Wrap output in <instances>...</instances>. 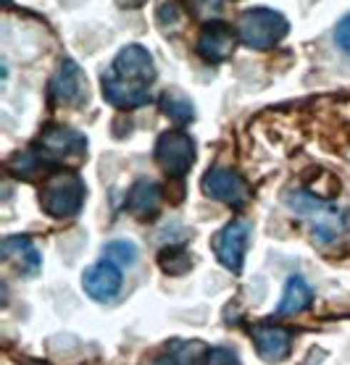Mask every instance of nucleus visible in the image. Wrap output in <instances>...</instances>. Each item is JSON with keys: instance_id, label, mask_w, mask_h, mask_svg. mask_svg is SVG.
<instances>
[{"instance_id": "obj_17", "label": "nucleus", "mask_w": 350, "mask_h": 365, "mask_svg": "<svg viewBox=\"0 0 350 365\" xmlns=\"http://www.w3.org/2000/svg\"><path fill=\"white\" fill-rule=\"evenodd\" d=\"M161 110H164V116H169L174 124H190L192 118H195V106H192V100L179 90L164 92V98H161Z\"/></svg>"}, {"instance_id": "obj_9", "label": "nucleus", "mask_w": 350, "mask_h": 365, "mask_svg": "<svg viewBox=\"0 0 350 365\" xmlns=\"http://www.w3.org/2000/svg\"><path fill=\"white\" fill-rule=\"evenodd\" d=\"M87 98V76L74 61H61L59 71L50 79V100L59 106H76Z\"/></svg>"}, {"instance_id": "obj_23", "label": "nucleus", "mask_w": 350, "mask_h": 365, "mask_svg": "<svg viewBox=\"0 0 350 365\" xmlns=\"http://www.w3.org/2000/svg\"><path fill=\"white\" fill-rule=\"evenodd\" d=\"M148 0H119V6L121 9H142Z\"/></svg>"}, {"instance_id": "obj_15", "label": "nucleus", "mask_w": 350, "mask_h": 365, "mask_svg": "<svg viewBox=\"0 0 350 365\" xmlns=\"http://www.w3.org/2000/svg\"><path fill=\"white\" fill-rule=\"evenodd\" d=\"M161 207V187L150 179H137L126 195V210L137 218H153Z\"/></svg>"}, {"instance_id": "obj_4", "label": "nucleus", "mask_w": 350, "mask_h": 365, "mask_svg": "<svg viewBox=\"0 0 350 365\" xmlns=\"http://www.w3.org/2000/svg\"><path fill=\"white\" fill-rule=\"evenodd\" d=\"M290 32L287 19L271 9H248L237 21V37L253 50H269Z\"/></svg>"}, {"instance_id": "obj_18", "label": "nucleus", "mask_w": 350, "mask_h": 365, "mask_svg": "<svg viewBox=\"0 0 350 365\" xmlns=\"http://www.w3.org/2000/svg\"><path fill=\"white\" fill-rule=\"evenodd\" d=\"M103 257L119 268H132L137 263V245L129 240H114L103 247Z\"/></svg>"}, {"instance_id": "obj_12", "label": "nucleus", "mask_w": 350, "mask_h": 365, "mask_svg": "<svg viewBox=\"0 0 350 365\" xmlns=\"http://www.w3.org/2000/svg\"><path fill=\"white\" fill-rule=\"evenodd\" d=\"M0 255H3L6 263H11V266L16 268L19 274H24L26 279H32V276L40 274L42 255H40V250L34 247V242L29 240V237H21V234L6 237L3 245H0Z\"/></svg>"}, {"instance_id": "obj_11", "label": "nucleus", "mask_w": 350, "mask_h": 365, "mask_svg": "<svg viewBox=\"0 0 350 365\" xmlns=\"http://www.w3.org/2000/svg\"><path fill=\"white\" fill-rule=\"evenodd\" d=\"M121 284H124L121 268L114 266L106 257L82 274V289L87 292L95 302H109V299H114L119 292H121Z\"/></svg>"}, {"instance_id": "obj_1", "label": "nucleus", "mask_w": 350, "mask_h": 365, "mask_svg": "<svg viewBox=\"0 0 350 365\" xmlns=\"http://www.w3.org/2000/svg\"><path fill=\"white\" fill-rule=\"evenodd\" d=\"M156 82V63L148 48L137 42L116 53L111 66L100 76L103 98L116 108H140L150 103V87Z\"/></svg>"}, {"instance_id": "obj_19", "label": "nucleus", "mask_w": 350, "mask_h": 365, "mask_svg": "<svg viewBox=\"0 0 350 365\" xmlns=\"http://www.w3.org/2000/svg\"><path fill=\"white\" fill-rule=\"evenodd\" d=\"M159 263H161V268H164L166 274L182 276L184 271H190V268H192V257L184 247H166V250H161Z\"/></svg>"}, {"instance_id": "obj_10", "label": "nucleus", "mask_w": 350, "mask_h": 365, "mask_svg": "<svg viewBox=\"0 0 350 365\" xmlns=\"http://www.w3.org/2000/svg\"><path fill=\"white\" fill-rule=\"evenodd\" d=\"M234 45H237V37H234L232 26L224 24V21H209L200 29L195 50H198V56L203 61L221 63L234 53Z\"/></svg>"}, {"instance_id": "obj_8", "label": "nucleus", "mask_w": 350, "mask_h": 365, "mask_svg": "<svg viewBox=\"0 0 350 365\" xmlns=\"http://www.w3.org/2000/svg\"><path fill=\"white\" fill-rule=\"evenodd\" d=\"M200 187H203V192L211 200H219V202H224L229 207L248 205L250 200L248 182L237 171H232V168H211L209 174L203 176Z\"/></svg>"}, {"instance_id": "obj_5", "label": "nucleus", "mask_w": 350, "mask_h": 365, "mask_svg": "<svg viewBox=\"0 0 350 365\" xmlns=\"http://www.w3.org/2000/svg\"><path fill=\"white\" fill-rule=\"evenodd\" d=\"M32 150L42 166H61V163H74L87 155V140L84 134L69 129V126H50L48 132L40 134V140L34 142Z\"/></svg>"}, {"instance_id": "obj_2", "label": "nucleus", "mask_w": 350, "mask_h": 365, "mask_svg": "<svg viewBox=\"0 0 350 365\" xmlns=\"http://www.w3.org/2000/svg\"><path fill=\"white\" fill-rule=\"evenodd\" d=\"M284 205L290 207L298 218H303L311 229V237L319 242V245H334L342 234L348 232L350 216L348 210L334 202H326V200L314 197L311 192L303 190H292L284 195Z\"/></svg>"}, {"instance_id": "obj_7", "label": "nucleus", "mask_w": 350, "mask_h": 365, "mask_svg": "<svg viewBox=\"0 0 350 365\" xmlns=\"http://www.w3.org/2000/svg\"><path fill=\"white\" fill-rule=\"evenodd\" d=\"M250 234H253V226L245 218H234L229 224L216 234L214 240V250H216L219 263L232 271V274H242V266H245V252H248L250 245Z\"/></svg>"}, {"instance_id": "obj_6", "label": "nucleus", "mask_w": 350, "mask_h": 365, "mask_svg": "<svg viewBox=\"0 0 350 365\" xmlns=\"http://www.w3.org/2000/svg\"><path fill=\"white\" fill-rule=\"evenodd\" d=\"M159 166L174 179H182L195 163V140L187 132H164L156 142Z\"/></svg>"}, {"instance_id": "obj_21", "label": "nucleus", "mask_w": 350, "mask_h": 365, "mask_svg": "<svg viewBox=\"0 0 350 365\" xmlns=\"http://www.w3.org/2000/svg\"><path fill=\"white\" fill-rule=\"evenodd\" d=\"M334 42H337V48H340L342 53L350 56V14H345V16L337 21V26H334Z\"/></svg>"}, {"instance_id": "obj_3", "label": "nucleus", "mask_w": 350, "mask_h": 365, "mask_svg": "<svg viewBox=\"0 0 350 365\" xmlns=\"http://www.w3.org/2000/svg\"><path fill=\"white\" fill-rule=\"evenodd\" d=\"M84 192H87V187H84L79 174L56 171L45 179V187H42V210L53 218H74L82 210Z\"/></svg>"}, {"instance_id": "obj_22", "label": "nucleus", "mask_w": 350, "mask_h": 365, "mask_svg": "<svg viewBox=\"0 0 350 365\" xmlns=\"http://www.w3.org/2000/svg\"><path fill=\"white\" fill-rule=\"evenodd\" d=\"M192 9L198 11V14H203V16H209V14H216L219 9H221V0H190Z\"/></svg>"}, {"instance_id": "obj_16", "label": "nucleus", "mask_w": 350, "mask_h": 365, "mask_svg": "<svg viewBox=\"0 0 350 365\" xmlns=\"http://www.w3.org/2000/svg\"><path fill=\"white\" fill-rule=\"evenodd\" d=\"M314 305V289L303 276H290L276 305V316H298Z\"/></svg>"}, {"instance_id": "obj_14", "label": "nucleus", "mask_w": 350, "mask_h": 365, "mask_svg": "<svg viewBox=\"0 0 350 365\" xmlns=\"http://www.w3.org/2000/svg\"><path fill=\"white\" fill-rule=\"evenodd\" d=\"M253 341H256V349L259 355L266 360V363H279L290 355L292 347V334L282 326H253Z\"/></svg>"}, {"instance_id": "obj_20", "label": "nucleus", "mask_w": 350, "mask_h": 365, "mask_svg": "<svg viewBox=\"0 0 350 365\" xmlns=\"http://www.w3.org/2000/svg\"><path fill=\"white\" fill-rule=\"evenodd\" d=\"M203 365H240V357L234 355L232 349L226 347H214L206 357V363Z\"/></svg>"}, {"instance_id": "obj_13", "label": "nucleus", "mask_w": 350, "mask_h": 365, "mask_svg": "<svg viewBox=\"0 0 350 365\" xmlns=\"http://www.w3.org/2000/svg\"><path fill=\"white\" fill-rule=\"evenodd\" d=\"M211 349L200 339H171L156 349L150 365H203Z\"/></svg>"}]
</instances>
